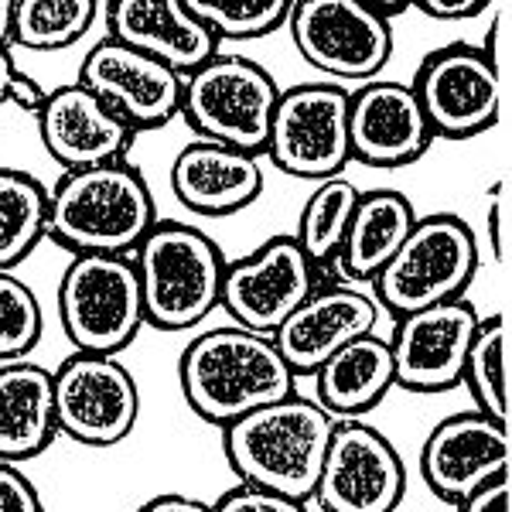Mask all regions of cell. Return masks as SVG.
<instances>
[{
	"label": "cell",
	"instance_id": "cell-1",
	"mask_svg": "<svg viewBox=\"0 0 512 512\" xmlns=\"http://www.w3.org/2000/svg\"><path fill=\"white\" fill-rule=\"evenodd\" d=\"M178 390L198 420L222 431L233 420L297 393V376L270 335L219 325L195 335L178 355Z\"/></svg>",
	"mask_w": 512,
	"mask_h": 512
},
{
	"label": "cell",
	"instance_id": "cell-2",
	"mask_svg": "<svg viewBox=\"0 0 512 512\" xmlns=\"http://www.w3.org/2000/svg\"><path fill=\"white\" fill-rule=\"evenodd\" d=\"M154 222L158 202L130 161L62 171L48 188V239L72 256H134Z\"/></svg>",
	"mask_w": 512,
	"mask_h": 512
},
{
	"label": "cell",
	"instance_id": "cell-3",
	"mask_svg": "<svg viewBox=\"0 0 512 512\" xmlns=\"http://www.w3.org/2000/svg\"><path fill=\"white\" fill-rule=\"evenodd\" d=\"M332 431L335 417L315 396L291 393L222 427V454L239 485L311 502Z\"/></svg>",
	"mask_w": 512,
	"mask_h": 512
},
{
	"label": "cell",
	"instance_id": "cell-4",
	"mask_svg": "<svg viewBox=\"0 0 512 512\" xmlns=\"http://www.w3.org/2000/svg\"><path fill=\"white\" fill-rule=\"evenodd\" d=\"M130 260L144 297V325L192 332L219 308L229 260L216 239L192 222L158 219Z\"/></svg>",
	"mask_w": 512,
	"mask_h": 512
},
{
	"label": "cell",
	"instance_id": "cell-5",
	"mask_svg": "<svg viewBox=\"0 0 512 512\" xmlns=\"http://www.w3.org/2000/svg\"><path fill=\"white\" fill-rule=\"evenodd\" d=\"M478 263H482L478 239L465 219L451 212L417 216L393 260L369 284V294L376 297L383 315L400 318L465 297L478 274Z\"/></svg>",
	"mask_w": 512,
	"mask_h": 512
},
{
	"label": "cell",
	"instance_id": "cell-6",
	"mask_svg": "<svg viewBox=\"0 0 512 512\" xmlns=\"http://www.w3.org/2000/svg\"><path fill=\"white\" fill-rule=\"evenodd\" d=\"M277 99V79L260 62L216 52L181 82L178 117L195 130V140H212L263 158Z\"/></svg>",
	"mask_w": 512,
	"mask_h": 512
},
{
	"label": "cell",
	"instance_id": "cell-7",
	"mask_svg": "<svg viewBox=\"0 0 512 512\" xmlns=\"http://www.w3.org/2000/svg\"><path fill=\"white\" fill-rule=\"evenodd\" d=\"M55 304L76 352L120 355L144 328V297L130 256H72Z\"/></svg>",
	"mask_w": 512,
	"mask_h": 512
},
{
	"label": "cell",
	"instance_id": "cell-8",
	"mask_svg": "<svg viewBox=\"0 0 512 512\" xmlns=\"http://www.w3.org/2000/svg\"><path fill=\"white\" fill-rule=\"evenodd\" d=\"M263 158L301 181L338 178L349 154V89L338 82H301L280 89Z\"/></svg>",
	"mask_w": 512,
	"mask_h": 512
},
{
	"label": "cell",
	"instance_id": "cell-9",
	"mask_svg": "<svg viewBox=\"0 0 512 512\" xmlns=\"http://www.w3.org/2000/svg\"><path fill=\"white\" fill-rule=\"evenodd\" d=\"M287 31L304 62L328 79L373 82L393 55V24L355 0H291Z\"/></svg>",
	"mask_w": 512,
	"mask_h": 512
},
{
	"label": "cell",
	"instance_id": "cell-10",
	"mask_svg": "<svg viewBox=\"0 0 512 512\" xmlns=\"http://www.w3.org/2000/svg\"><path fill=\"white\" fill-rule=\"evenodd\" d=\"M59 437L82 448H113L137 431L140 386L117 355L72 352L52 373Z\"/></svg>",
	"mask_w": 512,
	"mask_h": 512
},
{
	"label": "cell",
	"instance_id": "cell-11",
	"mask_svg": "<svg viewBox=\"0 0 512 512\" xmlns=\"http://www.w3.org/2000/svg\"><path fill=\"white\" fill-rule=\"evenodd\" d=\"M407 495V465L396 444L362 417L335 420L311 502L321 512H396Z\"/></svg>",
	"mask_w": 512,
	"mask_h": 512
},
{
	"label": "cell",
	"instance_id": "cell-12",
	"mask_svg": "<svg viewBox=\"0 0 512 512\" xmlns=\"http://www.w3.org/2000/svg\"><path fill=\"white\" fill-rule=\"evenodd\" d=\"M434 140L482 137L502 117V79L475 45L434 48L410 79Z\"/></svg>",
	"mask_w": 512,
	"mask_h": 512
},
{
	"label": "cell",
	"instance_id": "cell-13",
	"mask_svg": "<svg viewBox=\"0 0 512 512\" xmlns=\"http://www.w3.org/2000/svg\"><path fill=\"white\" fill-rule=\"evenodd\" d=\"M315 287V263L301 253L297 239L270 236L250 256L226 263L219 308L236 328L274 335Z\"/></svg>",
	"mask_w": 512,
	"mask_h": 512
},
{
	"label": "cell",
	"instance_id": "cell-14",
	"mask_svg": "<svg viewBox=\"0 0 512 512\" xmlns=\"http://www.w3.org/2000/svg\"><path fill=\"white\" fill-rule=\"evenodd\" d=\"M482 315L468 297L393 318V379L407 393H448L461 386L465 355Z\"/></svg>",
	"mask_w": 512,
	"mask_h": 512
},
{
	"label": "cell",
	"instance_id": "cell-15",
	"mask_svg": "<svg viewBox=\"0 0 512 512\" xmlns=\"http://www.w3.org/2000/svg\"><path fill=\"white\" fill-rule=\"evenodd\" d=\"M509 458V424H499L478 410H461L431 427L420 444L417 468L434 499L458 506L482 485L509 475Z\"/></svg>",
	"mask_w": 512,
	"mask_h": 512
},
{
	"label": "cell",
	"instance_id": "cell-16",
	"mask_svg": "<svg viewBox=\"0 0 512 512\" xmlns=\"http://www.w3.org/2000/svg\"><path fill=\"white\" fill-rule=\"evenodd\" d=\"M76 82L103 99L137 134L164 127L181 113V82L185 79L110 35L99 38L82 55Z\"/></svg>",
	"mask_w": 512,
	"mask_h": 512
},
{
	"label": "cell",
	"instance_id": "cell-17",
	"mask_svg": "<svg viewBox=\"0 0 512 512\" xmlns=\"http://www.w3.org/2000/svg\"><path fill=\"white\" fill-rule=\"evenodd\" d=\"M434 134L410 82L373 79L349 93V154L366 168L396 171L431 151Z\"/></svg>",
	"mask_w": 512,
	"mask_h": 512
},
{
	"label": "cell",
	"instance_id": "cell-18",
	"mask_svg": "<svg viewBox=\"0 0 512 512\" xmlns=\"http://www.w3.org/2000/svg\"><path fill=\"white\" fill-rule=\"evenodd\" d=\"M379 318L383 308L369 291L355 284H325L304 297L301 308L270 338L294 376H315L328 355L345 349L355 338L373 335Z\"/></svg>",
	"mask_w": 512,
	"mask_h": 512
},
{
	"label": "cell",
	"instance_id": "cell-19",
	"mask_svg": "<svg viewBox=\"0 0 512 512\" xmlns=\"http://www.w3.org/2000/svg\"><path fill=\"white\" fill-rule=\"evenodd\" d=\"M35 123L41 147L48 151V158L62 164V171L127 161V151L137 137L127 120H120L103 99L79 82L52 89Z\"/></svg>",
	"mask_w": 512,
	"mask_h": 512
},
{
	"label": "cell",
	"instance_id": "cell-20",
	"mask_svg": "<svg viewBox=\"0 0 512 512\" xmlns=\"http://www.w3.org/2000/svg\"><path fill=\"white\" fill-rule=\"evenodd\" d=\"M103 11L106 35L151 55L181 79L219 52V41L195 18L188 0H113Z\"/></svg>",
	"mask_w": 512,
	"mask_h": 512
},
{
	"label": "cell",
	"instance_id": "cell-21",
	"mask_svg": "<svg viewBox=\"0 0 512 512\" xmlns=\"http://www.w3.org/2000/svg\"><path fill=\"white\" fill-rule=\"evenodd\" d=\"M171 192L188 212L226 219L246 212L267 188V175L256 154L236 151L212 140H192L171 161Z\"/></svg>",
	"mask_w": 512,
	"mask_h": 512
},
{
	"label": "cell",
	"instance_id": "cell-22",
	"mask_svg": "<svg viewBox=\"0 0 512 512\" xmlns=\"http://www.w3.org/2000/svg\"><path fill=\"white\" fill-rule=\"evenodd\" d=\"M59 437L52 369L31 359L0 366V461L38 458Z\"/></svg>",
	"mask_w": 512,
	"mask_h": 512
},
{
	"label": "cell",
	"instance_id": "cell-23",
	"mask_svg": "<svg viewBox=\"0 0 512 512\" xmlns=\"http://www.w3.org/2000/svg\"><path fill=\"white\" fill-rule=\"evenodd\" d=\"M315 403L335 420L366 417L396 390L393 355L383 335H362L315 369Z\"/></svg>",
	"mask_w": 512,
	"mask_h": 512
},
{
	"label": "cell",
	"instance_id": "cell-24",
	"mask_svg": "<svg viewBox=\"0 0 512 512\" xmlns=\"http://www.w3.org/2000/svg\"><path fill=\"white\" fill-rule=\"evenodd\" d=\"M417 222V209L403 192L396 188H373V192H359L355 202L349 233L342 239L335 263L349 284H373L379 270L393 260L400 243Z\"/></svg>",
	"mask_w": 512,
	"mask_h": 512
},
{
	"label": "cell",
	"instance_id": "cell-25",
	"mask_svg": "<svg viewBox=\"0 0 512 512\" xmlns=\"http://www.w3.org/2000/svg\"><path fill=\"white\" fill-rule=\"evenodd\" d=\"M512 328L509 315H489L478 321L475 338L465 355L461 383L468 386L475 410L499 424H509V369H512Z\"/></svg>",
	"mask_w": 512,
	"mask_h": 512
},
{
	"label": "cell",
	"instance_id": "cell-26",
	"mask_svg": "<svg viewBox=\"0 0 512 512\" xmlns=\"http://www.w3.org/2000/svg\"><path fill=\"white\" fill-rule=\"evenodd\" d=\"M48 239V185L21 168H0V270H14Z\"/></svg>",
	"mask_w": 512,
	"mask_h": 512
},
{
	"label": "cell",
	"instance_id": "cell-27",
	"mask_svg": "<svg viewBox=\"0 0 512 512\" xmlns=\"http://www.w3.org/2000/svg\"><path fill=\"white\" fill-rule=\"evenodd\" d=\"M355 202H359V188L345 175L318 181L311 188V195L304 198L294 239L301 246V253L315 263V270L335 263L338 250H342V239L349 233Z\"/></svg>",
	"mask_w": 512,
	"mask_h": 512
},
{
	"label": "cell",
	"instance_id": "cell-28",
	"mask_svg": "<svg viewBox=\"0 0 512 512\" xmlns=\"http://www.w3.org/2000/svg\"><path fill=\"white\" fill-rule=\"evenodd\" d=\"M99 7L96 0H14V45L65 52L89 35Z\"/></svg>",
	"mask_w": 512,
	"mask_h": 512
},
{
	"label": "cell",
	"instance_id": "cell-29",
	"mask_svg": "<svg viewBox=\"0 0 512 512\" xmlns=\"http://www.w3.org/2000/svg\"><path fill=\"white\" fill-rule=\"evenodd\" d=\"M192 14L219 41H256L287 24L291 0H188Z\"/></svg>",
	"mask_w": 512,
	"mask_h": 512
},
{
	"label": "cell",
	"instance_id": "cell-30",
	"mask_svg": "<svg viewBox=\"0 0 512 512\" xmlns=\"http://www.w3.org/2000/svg\"><path fill=\"white\" fill-rule=\"evenodd\" d=\"M45 335V308L31 284L14 274L0 270V366L4 362L28 359Z\"/></svg>",
	"mask_w": 512,
	"mask_h": 512
},
{
	"label": "cell",
	"instance_id": "cell-31",
	"mask_svg": "<svg viewBox=\"0 0 512 512\" xmlns=\"http://www.w3.org/2000/svg\"><path fill=\"white\" fill-rule=\"evenodd\" d=\"M48 89L38 86V79L24 76L14 62L11 48H0V106H18L28 117H38L45 106Z\"/></svg>",
	"mask_w": 512,
	"mask_h": 512
},
{
	"label": "cell",
	"instance_id": "cell-32",
	"mask_svg": "<svg viewBox=\"0 0 512 512\" xmlns=\"http://www.w3.org/2000/svg\"><path fill=\"white\" fill-rule=\"evenodd\" d=\"M212 509L216 512H308V502L256 489V485H236V489L222 492L219 502H212Z\"/></svg>",
	"mask_w": 512,
	"mask_h": 512
},
{
	"label": "cell",
	"instance_id": "cell-33",
	"mask_svg": "<svg viewBox=\"0 0 512 512\" xmlns=\"http://www.w3.org/2000/svg\"><path fill=\"white\" fill-rule=\"evenodd\" d=\"M485 229H489L492 260L499 267H509V243H512V192L509 178H499L489 192V212H485Z\"/></svg>",
	"mask_w": 512,
	"mask_h": 512
},
{
	"label": "cell",
	"instance_id": "cell-34",
	"mask_svg": "<svg viewBox=\"0 0 512 512\" xmlns=\"http://www.w3.org/2000/svg\"><path fill=\"white\" fill-rule=\"evenodd\" d=\"M0 512H45L35 482L11 461H0Z\"/></svg>",
	"mask_w": 512,
	"mask_h": 512
},
{
	"label": "cell",
	"instance_id": "cell-35",
	"mask_svg": "<svg viewBox=\"0 0 512 512\" xmlns=\"http://www.w3.org/2000/svg\"><path fill=\"white\" fill-rule=\"evenodd\" d=\"M454 512H512V489H509V475L495 478V482L482 485L478 492H472L468 499H461Z\"/></svg>",
	"mask_w": 512,
	"mask_h": 512
},
{
	"label": "cell",
	"instance_id": "cell-36",
	"mask_svg": "<svg viewBox=\"0 0 512 512\" xmlns=\"http://www.w3.org/2000/svg\"><path fill=\"white\" fill-rule=\"evenodd\" d=\"M410 11H420L434 21H472L478 14L492 11L489 0H420V4H410Z\"/></svg>",
	"mask_w": 512,
	"mask_h": 512
},
{
	"label": "cell",
	"instance_id": "cell-37",
	"mask_svg": "<svg viewBox=\"0 0 512 512\" xmlns=\"http://www.w3.org/2000/svg\"><path fill=\"white\" fill-rule=\"evenodd\" d=\"M485 55V62L499 72V79L506 82V65H509V7H502V14L492 21L489 35H485V48H478Z\"/></svg>",
	"mask_w": 512,
	"mask_h": 512
},
{
	"label": "cell",
	"instance_id": "cell-38",
	"mask_svg": "<svg viewBox=\"0 0 512 512\" xmlns=\"http://www.w3.org/2000/svg\"><path fill=\"white\" fill-rule=\"evenodd\" d=\"M137 512H216L212 502L195 499V495H181V492H161L154 499H147Z\"/></svg>",
	"mask_w": 512,
	"mask_h": 512
},
{
	"label": "cell",
	"instance_id": "cell-39",
	"mask_svg": "<svg viewBox=\"0 0 512 512\" xmlns=\"http://www.w3.org/2000/svg\"><path fill=\"white\" fill-rule=\"evenodd\" d=\"M14 45V0H0V48Z\"/></svg>",
	"mask_w": 512,
	"mask_h": 512
}]
</instances>
